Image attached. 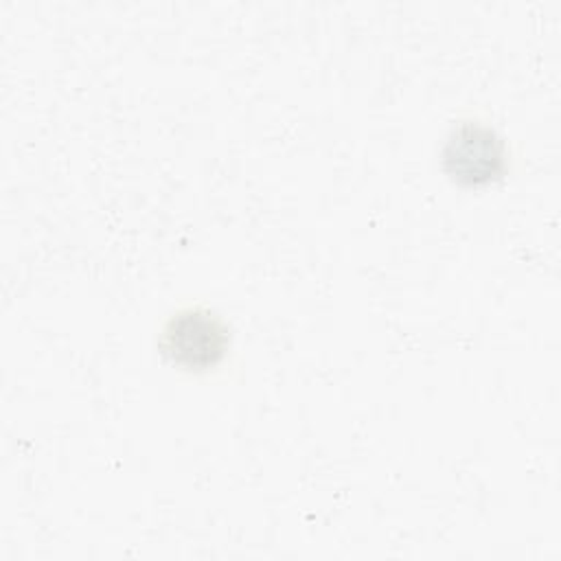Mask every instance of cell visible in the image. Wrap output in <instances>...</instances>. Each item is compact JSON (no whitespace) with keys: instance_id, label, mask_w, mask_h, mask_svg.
Here are the masks:
<instances>
[{"instance_id":"obj_2","label":"cell","mask_w":561,"mask_h":561,"mask_svg":"<svg viewBox=\"0 0 561 561\" xmlns=\"http://www.w3.org/2000/svg\"><path fill=\"white\" fill-rule=\"evenodd\" d=\"M440 158L445 171L460 184L493 182L508 167L504 138L480 118L456 121L445 136Z\"/></svg>"},{"instance_id":"obj_1","label":"cell","mask_w":561,"mask_h":561,"mask_svg":"<svg viewBox=\"0 0 561 561\" xmlns=\"http://www.w3.org/2000/svg\"><path fill=\"white\" fill-rule=\"evenodd\" d=\"M228 327L206 305H184L162 324L160 346L164 355L186 370L217 368L228 353Z\"/></svg>"}]
</instances>
